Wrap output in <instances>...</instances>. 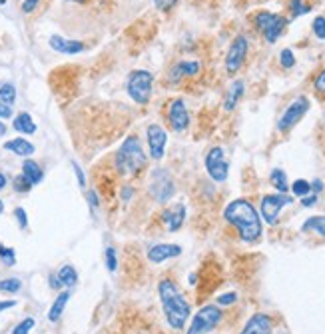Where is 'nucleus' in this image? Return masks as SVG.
Here are the masks:
<instances>
[{"label": "nucleus", "mask_w": 325, "mask_h": 334, "mask_svg": "<svg viewBox=\"0 0 325 334\" xmlns=\"http://www.w3.org/2000/svg\"><path fill=\"white\" fill-rule=\"evenodd\" d=\"M4 2H6V0H0V6H2V4H4Z\"/></svg>", "instance_id": "obj_53"}, {"label": "nucleus", "mask_w": 325, "mask_h": 334, "mask_svg": "<svg viewBox=\"0 0 325 334\" xmlns=\"http://www.w3.org/2000/svg\"><path fill=\"white\" fill-rule=\"evenodd\" d=\"M68 300H70V292H68V290H64V292H60V294L56 296V300H54V304L50 306V312H48V320H50V322H56V320L62 316V312H64V308H66V304H68Z\"/></svg>", "instance_id": "obj_22"}, {"label": "nucleus", "mask_w": 325, "mask_h": 334, "mask_svg": "<svg viewBox=\"0 0 325 334\" xmlns=\"http://www.w3.org/2000/svg\"><path fill=\"white\" fill-rule=\"evenodd\" d=\"M269 180H271V184L281 192V194H285L287 192V188H289V184H287V174L281 170V168H275V170H271V174H269Z\"/></svg>", "instance_id": "obj_25"}, {"label": "nucleus", "mask_w": 325, "mask_h": 334, "mask_svg": "<svg viewBox=\"0 0 325 334\" xmlns=\"http://www.w3.org/2000/svg\"><path fill=\"white\" fill-rule=\"evenodd\" d=\"M88 200H90V204H92L94 208L98 206V196H96V192H94V190H92V192H88Z\"/></svg>", "instance_id": "obj_47"}, {"label": "nucleus", "mask_w": 325, "mask_h": 334, "mask_svg": "<svg viewBox=\"0 0 325 334\" xmlns=\"http://www.w3.org/2000/svg\"><path fill=\"white\" fill-rule=\"evenodd\" d=\"M279 62H281L283 68H293V64H295V56H293V52H291L289 48L281 50V54H279Z\"/></svg>", "instance_id": "obj_31"}, {"label": "nucleus", "mask_w": 325, "mask_h": 334, "mask_svg": "<svg viewBox=\"0 0 325 334\" xmlns=\"http://www.w3.org/2000/svg\"><path fill=\"white\" fill-rule=\"evenodd\" d=\"M0 260H2L6 266H14V264H16V254H14L12 248L0 244Z\"/></svg>", "instance_id": "obj_30"}, {"label": "nucleus", "mask_w": 325, "mask_h": 334, "mask_svg": "<svg viewBox=\"0 0 325 334\" xmlns=\"http://www.w3.org/2000/svg\"><path fill=\"white\" fill-rule=\"evenodd\" d=\"M224 216L230 224L238 228L244 242H253L261 236V218L251 202H247L244 198L230 202L224 210Z\"/></svg>", "instance_id": "obj_1"}, {"label": "nucleus", "mask_w": 325, "mask_h": 334, "mask_svg": "<svg viewBox=\"0 0 325 334\" xmlns=\"http://www.w3.org/2000/svg\"><path fill=\"white\" fill-rule=\"evenodd\" d=\"M12 126H14V130L20 132V134H34V132H36V122L32 120V116H30L28 112H20V114L14 118Z\"/></svg>", "instance_id": "obj_20"}, {"label": "nucleus", "mask_w": 325, "mask_h": 334, "mask_svg": "<svg viewBox=\"0 0 325 334\" xmlns=\"http://www.w3.org/2000/svg\"><path fill=\"white\" fill-rule=\"evenodd\" d=\"M22 174H24V178H26L32 186H36V184L44 178L42 168H40L38 162H34V160H24V164H22Z\"/></svg>", "instance_id": "obj_21"}, {"label": "nucleus", "mask_w": 325, "mask_h": 334, "mask_svg": "<svg viewBox=\"0 0 325 334\" xmlns=\"http://www.w3.org/2000/svg\"><path fill=\"white\" fill-rule=\"evenodd\" d=\"M22 288V282L18 280V278H4V280H0V292H10V294H14V292H18Z\"/></svg>", "instance_id": "obj_28"}, {"label": "nucleus", "mask_w": 325, "mask_h": 334, "mask_svg": "<svg viewBox=\"0 0 325 334\" xmlns=\"http://www.w3.org/2000/svg\"><path fill=\"white\" fill-rule=\"evenodd\" d=\"M196 72H200V64H198V62H180V64H176V66L172 68L170 80H172V82H178L182 76H192V74H196Z\"/></svg>", "instance_id": "obj_19"}, {"label": "nucleus", "mask_w": 325, "mask_h": 334, "mask_svg": "<svg viewBox=\"0 0 325 334\" xmlns=\"http://www.w3.org/2000/svg\"><path fill=\"white\" fill-rule=\"evenodd\" d=\"M14 216H16V220H18V226H20L22 230H26V228H28V218H26V210L18 206V208L14 210Z\"/></svg>", "instance_id": "obj_37"}, {"label": "nucleus", "mask_w": 325, "mask_h": 334, "mask_svg": "<svg viewBox=\"0 0 325 334\" xmlns=\"http://www.w3.org/2000/svg\"><path fill=\"white\" fill-rule=\"evenodd\" d=\"M0 100L4 104H8V106L14 104V100H16V88H14V84L10 82L0 84Z\"/></svg>", "instance_id": "obj_27"}, {"label": "nucleus", "mask_w": 325, "mask_h": 334, "mask_svg": "<svg viewBox=\"0 0 325 334\" xmlns=\"http://www.w3.org/2000/svg\"><path fill=\"white\" fill-rule=\"evenodd\" d=\"M182 248L178 244H156L148 251V260L152 264H160L168 258H174V256H180Z\"/></svg>", "instance_id": "obj_15"}, {"label": "nucleus", "mask_w": 325, "mask_h": 334, "mask_svg": "<svg viewBox=\"0 0 325 334\" xmlns=\"http://www.w3.org/2000/svg\"><path fill=\"white\" fill-rule=\"evenodd\" d=\"M146 162H148V158L142 150L138 136H128L122 142L120 150L116 152V160H114L120 174H136L142 168H146Z\"/></svg>", "instance_id": "obj_3"}, {"label": "nucleus", "mask_w": 325, "mask_h": 334, "mask_svg": "<svg viewBox=\"0 0 325 334\" xmlns=\"http://www.w3.org/2000/svg\"><path fill=\"white\" fill-rule=\"evenodd\" d=\"M168 134L160 124H150L148 126V146H150V156L154 160H162L164 150H166Z\"/></svg>", "instance_id": "obj_12"}, {"label": "nucleus", "mask_w": 325, "mask_h": 334, "mask_svg": "<svg viewBox=\"0 0 325 334\" xmlns=\"http://www.w3.org/2000/svg\"><path fill=\"white\" fill-rule=\"evenodd\" d=\"M38 2H40V0H24V2H22V12L30 14V12L38 6Z\"/></svg>", "instance_id": "obj_40"}, {"label": "nucleus", "mask_w": 325, "mask_h": 334, "mask_svg": "<svg viewBox=\"0 0 325 334\" xmlns=\"http://www.w3.org/2000/svg\"><path fill=\"white\" fill-rule=\"evenodd\" d=\"M311 188H315V190H321V188H323V182H321V180H315Z\"/></svg>", "instance_id": "obj_50"}, {"label": "nucleus", "mask_w": 325, "mask_h": 334, "mask_svg": "<svg viewBox=\"0 0 325 334\" xmlns=\"http://www.w3.org/2000/svg\"><path fill=\"white\" fill-rule=\"evenodd\" d=\"M152 82L154 76L148 70H136L128 78V94L134 102L138 104H148L150 94H152Z\"/></svg>", "instance_id": "obj_5"}, {"label": "nucleus", "mask_w": 325, "mask_h": 334, "mask_svg": "<svg viewBox=\"0 0 325 334\" xmlns=\"http://www.w3.org/2000/svg\"><path fill=\"white\" fill-rule=\"evenodd\" d=\"M309 110V98L307 96H297L289 106H287V110L281 114V118H279V122H277V128H279V132H287L289 128H293L301 118H303V114Z\"/></svg>", "instance_id": "obj_8"}, {"label": "nucleus", "mask_w": 325, "mask_h": 334, "mask_svg": "<svg viewBox=\"0 0 325 334\" xmlns=\"http://www.w3.org/2000/svg\"><path fill=\"white\" fill-rule=\"evenodd\" d=\"M242 94H244V82H242V80H236V82L230 86L228 94H226V110H234L236 104L240 102Z\"/></svg>", "instance_id": "obj_23"}, {"label": "nucleus", "mask_w": 325, "mask_h": 334, "mask_svg": "<svg viewBox=\"0 0 325 334\" xmlns=\"http://www.w3.org/2000/svg\"><path fill=\"white\" fill-rule=\"evenodd\" d=\"M170 124L176 132H182L188 128L190 124V114H188V108H186V102L182 98H176L172 100L170 104Z\"/></svg>", "instance_id": "obj_13"}, {"label": "nucleus", "mask_w": 325, "mask_h": 334, "mask_svg": "<svg viewBox=\"0 0 325 334\" xmlns=\"http://www.w3.org/2000/svg\"><path fill=\"white\" fill-rule=\"evenodd\" d=\"M303 232H315L325 238V216H311L303 222Z\"/></svg>", "instance_id": "obj_24"}, {"label": "nucleus", "mask_w": 325, "mask_h": 334, "mask_svg": "<svg viewBox=\"0 0 325 334\" xmlns=\"http://www.w3.org/2000/svg\"><path fill=\"white\" fill-rule=\"evenodd\" d=\"M10 116H12V106H8L0 100V118H10Z\"/></svg>", "instance_id": "obj_42"}, {"label": "nucleus", "mask_w": 325, "mask_h": 334, "mask_svg": "<svg viewBox=\"0 0 325 334\" xmlns=\"http://www.w3.org/2000/svg\"><path fill=\"white\" fill-rule=\"evenodd\" d=\"M236 300H238V294H236V292H226V294L218 296V304H222V306H228V304H234Z\"/></svg>", "instance_id": "obj_38"}, {"label": "nucleus", "mask_w": 325, "mask_h": 334, "mask_svg": "<svg viewBox=\"0 0 325 334\" xmlns=\"http://www.w3.org/2000/svg\"><path fill=\"white\" fill-rule=\"evenodd\" d=\"M253 22H255V28L265 36L267 42H275L287 26V20L281 14H273V12H265V10L257 12Z\"/></svg>", "instance_id": "obj_4"}, {"label": "nucleus", "mask_w": 325, "mask_h": 334, "mask_svg": "<svg viewBox=\"0 0 325 334\" xmlns=\"http://www.w3.org/2000/svg\"><path fill=\"white\" fill-rule=\"evenodd\" d=\"M206 170L214 182H226L230 174V164L226 160L224 148L216 146L206 154Z\"/></svg>", "instance_id": "obj_9"}, {"label": "nucleus", "mask_w": 325, "mask_h": 334, "mask_svg": "<svg viewBox=\"0 0 325 334\" xmlns=\"http://www.w3.org/2000/svg\"><path fill=\"white\" fill-rule=\"evenodd\" d=\"M176 2H178V0H154V4H156L160 10H170V8H174Z\"/></svg>", "instance_id": "obj_39"}, {"label": "nucleus", "mask_w": 325, "mask_h": 334, "mask_svg": "<svg viewBox=\"0 0 325 334\" xmlns=\"http://www.w3.org/2000/svg\"><path fill=\"white\" fill-rule=\"evenodd\" d=\"M72 2H84V0H72Z\"/></svg>", "instance_id": "obj_54"}, {"label": "nucleus", "mask_w": 325, "mask_h": 334, "mask_svg": "<svg viewBox=\"0 0 325 334\" xmlns=\"http://www.w3.org/2000/svg\"><path fill=\"white\" fill-rule=\"evenodd\" d=\"M2 212H4V202L0 200V214H2Z\"/></svg>", "instance_id": "obj_52"}, {"label": "nucleus", "mask_w": 325, "mask_h": 334, "mask_svg": "<svg viewBox=\"0 0 325 334\" xmlns=\"http://www.w3.org/2000/svg\"><path fill=\"white\" fill-rule=\"evenodd\" d=\"M132 194H134V188H132V186H124V188H122V200H130Z\"/></svg>", "instance_id": "obj_45"}, {"label": "nucleus", "mask_w": 325, "mask_h": 334, "mask_svg": "<svg viewBox=\"0 0 325 334\" xmlns=\"http://www.w3.org/2000/svg\"><path fill=\"white\" fill-rule=\"evenodd\" d=\"M289 6H291V14H293V16H301V14L309 12V6H305L303 0H291Z\"/></svg>", "instance_id": "obj_34"}, {"label": "nucleus", "mask_w": 325, "mask_h": 334, "mask_svg": "<svg viewBox=\"0 0 325 334\" xmlns=\"http://www.w3.org/2000/svg\"><path fill=\"white\" fill-rule=\"evenodd\" d=\"M313 32L319 40H325V16H317L313 20Z\"/></svg>", "instance_id": "obj_36"}, {"label": "nucleus", "mask_w": 325, "mask_h": 334, "mask_svg": "<svg viewBox=\"0 0 325 334\" xmlns=\"http://www.w3.org/2000/svg\"><path fill=\"white\" fill-rule=\"evenodd\" d=\"M271 318L267 314H253L247 322H245L244 330L240 334H271Z\"/></svg>", "instance_id": "obj_14"}, {"label": "nucleus", "mask_w": 325, "mask_h": 334, "mask_svg": "<svg viewBox=\"0 0 325 334\" xmlns=\"http://www.w3.org/2000/svg\"><path fill=\"white\" fill-rule=\"evenodd\" d=\"M317 202V194H311V196H303V200H301V204L303 206H313Z\"/></svg>", "instance_id": "obj_44"}, {"label": "nucleus", "mask_w": 325, "mask_h": 334, "mask_svg": "<svg viewBox=\"0 0 325 334\" xmlns=\"http://www.w3.org/2000/svg\"><path fill=\"white\" fill-rule=\"evenodd\" d=\"M315 90H317V92H325V68L317 74V78H315Z\"/></svg>", "instance_id": "obj_41"}, {"label": "nucleus", "mask_w": 325, "mask_h": 334, "mask_svg": "<svg viewBox=\"0 0 325 334\" xmlns=\"http://www.w3.org/2000/svg\"><path fill=\"white\" fill-rule=\"evenodd\" d=\"M50 286H52V288H60V286H62L60 280H58V276H50Z\"/></svg>", "instance_id": "obj_48"}, {"label": "nucleus", "mask_w": 325, "mask_h": 334, "mask_svg": "<svg viewBox=\"0 0 325 334\" xmlns=\"http://www.w3.org/2000/svg\"><path fill=\"white\" fill-rule=\"evenodd\" d=\"M6 150H10L12 154L16 156H32L34 154V144L28 142L26 138H14V140H8L4 144Z\"/></svg>", "instance_id": "obj_18"}, {"label": "nucleus", "mask_w": 325, "mask_h": 334, "mask_svg": "<svg viewBox=\"0 0 325 334\" xmlns=\"http://www.w3.org/2000/svg\"><path fill=\"white\" fill-rule=\"evenodd\" d=\"M74 172H76V176H78V184L84 188V186H86V176H84V172H82V168L78 166V164H74Z\"/></svg>", "instance_id": "obj_43"}, {"label": "nucleus", "mask_w": 325, "mask_h": 334, "mask_svg": "<svg viewBox=\"0 0 325 334\" xmlns=\"http://www.w3.org/2000/svg\"><path fill=\"white\" fill-rule=\"evenodd\" d=\"M58 280H60V284L62 286H74L76 284V280H78V274H76V270H74V266H70V264H66V266H62L60 268V272H58Z\"/></svg>", "instance_id": "obj_26"}, {"label": "nucleus", "mask_w": 325, "mask_h": 334, "mask_svg": "<svg viewBox=\"0 0 325 334\" xmlns=\"http://www.w3.org/2000/svg\"><path fill=\"white\" fill-rule=\"evenodd\" d=\"M245 56H247V38H245V36H238V38L232 42L230 50H228V56H226V70H228L230 74L238 72V70L242 68V64H244Z\"/></svg>", "instance_id": "obj_11"}, {"label": "nucleus", "mask_w": 325, "mask_h": 334, "mask_svg": "<svg viewBox=\"0 0 325 334\" xmlns=\"http://www.w3.org/2000/svg\"><path fill=\"white\" fill-rule=\"evenodd\" d=\"M291 204V198L287 194H267L261 198V216L267 224H275L277 222V216L281 212L283 206Z\"/></svg>", "instance_id": "obj_10"}, {"label": "nucleus", "mask_w": 325, "mask_h": 334, "mask_svg": "<svg viewBox=\"0 0 325 334\" xmlns=\"http://www.w3.org/2000/svg\"><path fill=\"white\" fill-rule=\"evenodd\" d=\"M6 130H8V128H6V124L0 120V136H4V134H6Z\"/></svg>", "instance_id": "obj_51"}, {"label": "nucleus", "mask_w": 325, "mask_h": 334, "mask_svg": "<svg viewBox=\"0 0 325 334\" xmlns=\"http://www.w3.org/2000/svg\"><path fill=\"white\" fill-rule=\"evenodd\" d=\"M160 300H162L166 318L174 330H182L186 326V320L190 318V304L178 290L176 282L172 280H162L158 286Z\"/></svg>", "instance_id": "obj_2"}, {"label": "nucleus", "mask_w": 325, "mask_h": 334, "mask_svg": "<svg viewBox=\"0 0 325 334\" xmlns=\"http://www.w3.org/2000/svg\"><path fill=\"white\" fill-rule=\"evenodd\" d=\"M164 218H166V224H168V228H170L172 232L180 230L182 224H184V220H186V206H184L182 202L176 204L174 208H170V210L164 214Z\"/></svg>", "instance_id": "obj_17"}, {"label": "nucleus", "mask_w": 325, "mask_h": 334, "mask_svg": "<svg viewBox=\"0 0 325 334\" xmlns=\"http://www.w3.org/2000/svg\"><path fill=\"white\" fill-rule=\"evenodd\" d=\"M32 328H34V318H24V320L12 330V334H28Z\"/></svg>", "instance_id": "obj_35"}, {"label": "nucleus", "mask_w": 325, "mask_h": 334, "mask_svg": "<svg viewBox=\"0 0 325 334\" xmlns=\"http://www.w3.org/2000/svg\"><path fill=\"white\" fill-rule=\"evenodd\" d=\"M12 306H16L14 300H2V302H0V312H2V310H8V308H12Z\"/></svg>", "instance_id": "obj_46"}, {"label": "nucleus", "mask_w": 325, "mask_h": 334, "mask_svg": "<svg viewBox=\"0 0 325 334\" xmlns=\"http://www.w3.org/2000/svg\"><path fill=\"white\" fill-rule=\"evenodd\" d=\"M150 192L152 196L158 200V202H168L174 192H176V186H174V180L170 176V172L166 168H156L152 172V180H150Z\"/></svg>", "instance_id": "obj_7"}, {"label": "nucleus", "mask_w": 325, "mask_h": 334, "mask_svg": "<svg viewBox=\"0 0 325 334\" xmlns=\"http://www.w3.org/2000/svg\"><path fill=\"white\" fill-rule=\"evenodd\" d=\"M222 310L214 304H208L204 308H200V312H196L194 320H192V326L188 328V334H208L212 332L220 320H222Z\"/></svg>", "instance_id": "obj_6"}, {"label": "nucleus", "mask_w": 325, "mask_h": 334, "mask_svg": "<svg viewBox=\"0 0 325 334\" xmlns=\"http://www.w3.org/2000/svg\"><path fill=\"white\" fill-rule=\"evenodd\" d=\"M106 266H108V270H110V272H114V270L118 268V256H116V248H112V246H108V248H106Z\"/></svg>", "instance_id": "obj_32"}, {"label": "nucleus", "mask_w": 325, "mask_h": 334, "mask_svg": "<svg viewBox=\"0 0 325 334\" xmlns=\"http://www.w3.org/2000/svg\"><path fill=\"white\" fill-rule=\"evenodd\" d=\"M50 46L56 52H62V54H78V52H82L86 48L78 40H66L62 36H52L50 38Z\"/></svg>", "instance_id": "obj_16"}, {"label": "nucleus", "mask_w": 325, "mask_h": 334, "mask_svg": "<svg viewBox=\"0 0 325 334\" xmlns=\"http://www.w3.org/2000/svg\"><path fill=\"white\" fill-rule=\"evenodd\" d=\"M6 184H8V180H6V176H4L2 172H0V190H2V188H4Z\"/></svg>", "instance_id": "obj_49"}, {"label": "nucleus", "mask_w": 325, "mask_h": 334, "mask_svg": "<svg viewBox=\"0 0 325 334\" xmlns=\"http://www.w3.org/2000/svg\"><path fill=\"white\" fill-rule=\"evenodd\" d=\"M30 188H32V184L24 178V174H20V176L14 178V190H16V192H28Z\"/></svg>", "instance_id": "obj_33"}, {"label": "nucleus", "mask_w": 325, "mask_h": 334, "mask_svg": "<svg viewBox=\"0 0 325 334\" xmlns=\"http://www.w3.org/2000/svg\"><path fill=\"white\" fill-rule=\"evenodd\" d=\"M309 190H311V184H309L307 180H301V178H299V180H295V182L291 184V192H293L295 196H301V198H303V196L309 194Z\"/></svg>", "instance_id": "obj_29"}]
</instances>
